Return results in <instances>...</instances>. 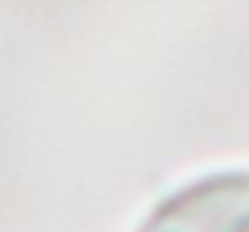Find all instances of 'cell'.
<instances>
[{"label": "cell", "mask_w": 249, "mask_h": 232, "mask_svg": "<svg viewBox=\"0 0 249 232\" xmlns=\"http://www.w3.org/2000/svg\"><path fill=\"white\" fill-rule=\"evenodd\" d=\"M154 232H249V178H215L184 191Z\"/></svg>", "instance_id": "1"}]
</instances>
